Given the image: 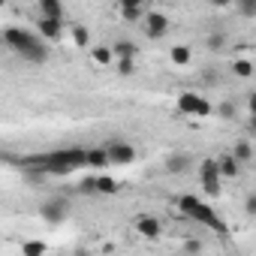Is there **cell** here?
<instances>
[{
  "label": "cell",
  "instance_id": "6da1fadb",
  "mask_svg": "<svg viewBox=\"0 0 256 256\" xmlns=\"http://www.w3.org/2000/svg\"><path fill=\"white\" fill-rule=\"evenodd\" d=\"M4 42L18 58H24L28 64H46L48 60V42L40 34H30L24 28H6L4 30Z\"/></svg>",
  "mask_w": 256,
  "mask_h": 256
},
{
  "label": "cell",
  "instance_id": "7a4b0ae2",
  "mask_svg": "<svg viewBox=\"0 0 256 256\" xmlns=\"http://www.w3.org/2000/svg\"><path fill=\"white\" fill-rule=\"evenodd\" d=\"M178 208H181L187 217H193L196 223H202V226H208V229H214V232H226V223H223V220L214 214V208H208L202 199L184 193V196L178 199Z\"/></svg>",
  "mask_w": 256,
  "mask_h": 256
},
{
  "label": "cell",
  "instance_id": "3957f363",
  "mask_svg": "<svg viewBox=\"0 0 256 256\" xmlns=\"http://www.w3.org/2000/svg\"><path fill=\"white\" fill-rule=\"evenodd\" d=\"M40 217H42L48 226H60V223L70 217V202H66L64 196H54V199L42 202V208H40Z\"/></svg>",
  "mask_w": 256,
  "mask_h": 256
},
{
  "label": "cell",
  "instance_id": "277c9868",
  "mask_svg": "<svg viewBox=\"0 0 256 256\" xmlns=\"http://www.w3.org/2000/svg\"><path fill=\"white\" fill-rule=\"evenodd\" d=\"M178 108H181L184 114H196V118L214 114V106H211L205 96H199V94H181V96H178Z\"/></svg>",
  "mask_w": 256,
  "mask_h": 256
},
{
  "label": "cell",
  "instance_id": "5b68a950",
  "mask_svg": "<svg viewBox=\"0 0 256 256\" xmlns=\"http://www.w3.org/2000/svg\"><path fill=\"white\" fill-rule=\"evenodd\" d=\"M106 157H108V163H114V166H130V163L136 160V148L126 145L124 139H112V142L106 145Z\"/></svg>",
  "mask_w": 256,
  "mask_h": 256
},
{
  "label": "cell",
  "instance_id": "8992f818",
  "mask_svg": "<svg viewBox=\"0 0 256 256\" xmlns=\"http://www.w3.org/2000/svg\"><path fill=\"white\" fill-rule=\"evenodd\" d=\"M199 178H202V187H205V193L211 196V199H217L220 196V172H217V160H202V166H199Z\"/></svg>",
  "mask_w": 256,
  "mask_h": 256
},
{
  "label": "cell",
  "instance_id": "52a82bcc",
  "mask_svg": "<svg viewBox=\"0 0 256 256\" xmlns=\"http://www.w3.org/2000/svg\"><path fill=\"white\" fill-rule=\"evenodd\" d=\"M142 22H145V34L151 40H163L169 34V16H163V12H145Z\"/></svg>",
  "mask_w": 256,
  "mask_h": 256
},
{
  "label": "cell",
  "instance_id": "ba28073f",
  "mask_svg": "<svg viewBox=\"0 0 256 256\" xmlns=\"http://www.w3.org/2000/svg\"><path fill=\"white\" fill-rule=\"evenodd\" d=\"M36 30H40V36H42L46 42H58V40L64 36V22L40 16V22H36Z\"/></svg>",
  "mask_w": 256,
  "mask_h": 256
},
{
  "label": "cell",
  "instance_id": "9c48e42d",
  "mask_svg": "<svg viewBox=\"0 0 256 256\" xmlns=\"http://www.w3.org/2000/svg\"><path fill=\"white\" fill-rule=\"evenodd\" d=\"M136 232H139L142 238H160L163 223H160L157 217H139V220H136Z\"/></svg>",
  "mask_w": 256,
  "mask_h": 256
},
{
  "label": "cell",
  "instance_id": "30bf717a",
  "mask_svg": "<svg viewBox=\"0 0 256 256\" xmlns=\"http://www.w3.org/2000/svg\"><path fill=\"white\" fill-rule=\"evenodd\" d=\"M217 172H220V178H238L241 175V163L232 154H223V157H217Z\"/></svg>",
  "mask_w": 256,
  "mask_h": 256
},
{
  "label": "cell",
  "instance_id": "8fae6325",
  "mask_svg": "<svg viewBox=\"0 0 256 256\" xmlns=\"http://www.w3.org/2000/svg\"><path fill=\"white\" fill-rule=\"evenodd\" d=\"M163 166H166V172H169V175H181V172H187V169H190V154H169Z\"/></svg>",
  "mask_w": 256,
  "mask_h": 256
},
{
  "label": "cell",
  "instance_id": "7c38bea8",
  "mask_svg": "<svg viewBox=\"0 0 256 256\" xmlns=\"http://www.w3.org/2000/svg\"><path fill=\"white\" fill-rule=\"evenodd\" d=\"M112 54H114V58H139V46H136L133 40L120 36V40L112 46Z\"/></svg>",
  "mask_w": 256,
  "mask_h": 256
},
{
  "label": "cell",
  "instance_id": "4fadbf2b",
  "mask_svg": "<svg viewBox=\"0 0 256 256\" xmlns=\"http://www.w3.org/2000/svg\"><path fill=\"white\" fill-rule=\"evenodd\" d=\"M36 4H40V16L64 22V4H60V0H36Z\"/></svg>",
  "mask_w": 256,
  "mask_h": 256
},
{
  "label": "cell",
  "instance_id": "5bb4252c",
  "mask_svg": "<svg viewBox=\"0 0 256 256\" xmlns=\"http://www.w3.org/2000/svg\"><path fill=\"white\" fill-rule=\"evenodd\" d=\"M106 163H108L106 148H88V151H84V166H90V169H102Z\"/></svg>",
  "mask_w": 256,
  "mask_h": 256
},
{
  "label": "cell",
  "instance_id": "9a60e30c",
  "mask_svg": "<svg viewBox=\"0 0 256 256\" xmlns=\"http://www.w3.org/2000/svg\"><path fill=\"white\" fill-rule=\"evenodd\" d=\"M169 60H172L175 66H187V64L193 60V52H190L187 46H172V48H169Z\"/></svg>",
  "mask_w": 256,
  "mask_h": 256
},
{
  "label": "cell",
  "instance_id": "2e32d148",
  "mask_svg": "<svg viewBox=\"0 0 256 256\" xmlns=\"http://www.w3.org/2000/svg\"><path fill=\"white\" fill-rule=\"evenodd\" d=\"M142 16H145V6H142V4L120 6V18H124L126 24H136V22H142Z\"/></svg>",
  "mask_w": 256,
  "mask_h": 256
},
{
  "label": "cell",
  "instance_id": "e0dca14e",
  "mask_svg": "<svg viewBox=\"0 0 256 256\" xmlns=\"http://www.w3.org/2000/svg\"><path fill=\"white\" fill-rule=\"evenodd\" d=\"M232 76H238V78H250V76H253V60H247V58H235V60H232Z\"/></svg>",
  "mask_w": 256,
  "mask_h": 256
},
{
  "label": "cell",
  "instance_id": "ac0fdd59",
  "mask_svg": "<svg viewBox=\"0 0 256 256\" xmlns=\"http://www.w3.org/2000/svg\"><path fill=\"white\" fill-rule=\"evenodd\" d=\"M232 157H235L241 166H244V163H250V160H253V148H250V142H247V139H241V142L232 148Z\"/></svg>",
  "mask_w": 256,
  "mask_h": 256
},
{
  "label": "cell",
  "instance_id": "d6986e66",
  "mask_svg": "<svg viewBox=\"0 0 256 256\" xmlns=\"http://www.w3.org/2000/svg\"><path fill=\"white\" fill-rule=\"evenodd\" d=\"M70 36H72V42H76L78 48H88V46H90V30H88L84 24H76V28L70 30Z\"/></svg>",
  "mask_w": 256,
  "mask_h": 256
},
{
  "label": "cell",
  "instance_id": "ffe728a7",
  "mask_svg": "<svg viewBox=\"0 0 256 256\" xmlns=\"http://www.w3.org/2000/svg\"><path fill=\"white\" fill-rule=\"evenodd\" d=\"M94 60L100 64V66H112V60H114V54H112V48L108 46H94Z\"/></svg>",
  "mask_w": 256,
  "mask_h": 256
},
{
  "label": "cell",
  "instance_id": "44dd1931",
  "mask_svg": "<svg viewBox=\"0 0 256 256\" xmlns=\"http://www.w3.org/2000/svg\"><path fill=\"white\" fill-rule=\"evenodd\" d=\"M112 64H114V70L120 76H133L136 72V58H114Z\"/></svg>",
  "mask_w": 256,
  "mask_h": 256
},
{
  "label": "cell",
  "instance_id": "7402d4cb",
  "mask_svg": "<svg viewBox=\"0 0 256 256\" xmlns=\"http://www.w3.org/2000/svg\"><path fill=\"white\" fill-rule=\"evenodd\" d=\"M118 190H120V184L114 178H108V175H100L96 178V193H106L108 196V193H118Z\"/></svg>",
  "mask_w": 256,
  "mask_h": 256
},
{
  "label": "cell",
  "instance_id": "603a6c76",
  "mask_svg": "<svg viewBox=\"0 0 256 256\" xmlns=\"http://www.w3.org/2000/svg\"><path fill=\"white\" fill-rule=\"evenodd\" d=\"M232 4L238 6L241 18H256V0H232Z\"/></svg>",
  "mask_w": 256,
  "mask_h": 256
},
{
  "label": "cell",
  "instance_id": "cb8c5ba5",
  "mask_svg": "<svg viewBox=\"0 0 256 256\" xmlns=\"http://www.w3.org/2000/svg\"><path fill=\"white\" fill-rule=\"evenodd\" d=\"M48 247H46V241H24L22 244V253L24 256H40V253H46Z\"/></svg>",
  "mask_w": 256,
  "mask_h": 256
},
{
  "label": "cell",
  "instance_id": "d4e9b609",
  "mask_svg": "<svg viewBox=\"0 0 256 256\" xmlns=\"http://www.w3.org/2000/svg\"><path fill=\"white\" fill-rule=\"evenodd\" d=\"M205 46H208L211 52H220V48L226 46V36H223V34H211V36L205 40Z\"/></svg>",
  "mask_w": 256,
  "mask_h": 256
},
{
  "label": "cell",
  "instance_id": "484cf974",
  "mask_svg": "<svg viewBox=\"0 0 256 256\" xmlns=\"http://www.w3.org/2000/svg\"><path fill=\"white\" fill-rule=\"evenodd\" d=\"M217 114H220V118H226V120H232L238 112H235V106H232V102H223V106L217 108Z\"/></svg>",
  "mask_w": 256,
  "mask_h": 256
},
{
  "label": "cell",
  "instance_id": "4316f807",
  "mask_svg": "<svg viewBox=\"0 0 256 256\" xmlns=\"http://www.w3.org/2000/svg\"><path fill=\"white\" fill-rule=\"evenodd\" d=\"M78 193H96V178H82Z\"/></svg>",
  "mask_w": 256,
  "mask_h": 256
},
{
  "label": "cell",
  "instance_id": "83f0119b",
  "mask_svg": "<svg viewBox=\"0 0 256 256\" xmlns=\"http://www.w3.org/2000/svg\"><path fill=\"white\" fill-rule=\"evenodd\" d=\"M244 211H247L250 217L256 214V196H247V202H244Z\"/></svg>",
  "mask_w": 256,
  "mask_h": 256
},
{
  "label": "cell",
  "instance_id": "f1b7e54d",
  "mask_svg": "<svg viewBox=\"0 0 256 256\" xmlns=\"http://www.w3.org/2000/svg\"><path fill=\"white\" fill-rule=\"evenodd\" d=\"M184 250H190V253H199V250H202V244H199V241H187V244H184Z\"/></svg>",
  "mask_w": 256,
  "mask_h": 256
},
{
  "label": "cell",
  "instance_id": "f546056e",
  "mask_svg": "<svg viewBox=\"0 0 256 256\" xmlns=\"http://www.w3.org/2000/svg\"><path fill=\"white\" fill-rule=\"evenodd\" d=\"M211 6H217V10H226V6H232V0H211Z\"/></svg>",
  "mask_w": 256,
  "mask_h": 256
},
{
  "label": "cell",
  "instance_id": "4dcf8cb0",
  "mask_svg": "<svg viewBox=\"0 0 256 256\" xmlns=\"http://www.w3.org/2000/svg\"><path fill=\"white\" fill-rule=\"evenodd\" d=\"M133 4H142V0H118V6H133Z\"/></svg>",
  "mask_w": 256,
  "mask_h": 256
},
{
  "label": "cell",
  "instance_id": "1f68e13d",
  "mask_svg": "<svg viewBox=\"0 0 256 256\" xmlns=\"http://www.w3.org/2000/svg\"><path fill=\"white\" fill-rule=\"evenodd\" d=\"M4 6H6V0H0V10H4Z\"/></svg>",
  "mask_w": 256,
  "mask_h": 256
}]
</instances>
